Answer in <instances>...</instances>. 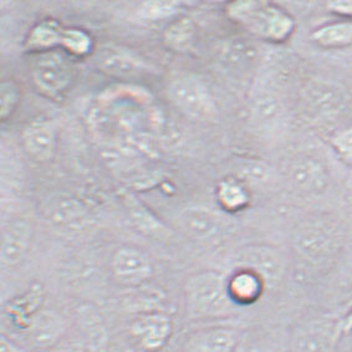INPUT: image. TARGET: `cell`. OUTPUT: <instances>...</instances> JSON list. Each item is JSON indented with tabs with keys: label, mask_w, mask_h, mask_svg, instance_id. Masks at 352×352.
<instances>
[{
	"label": "cell",
	"mask_w": 352,
	"mask_h": 352,
	"mask_svg": "<svg viewBox=\"0 0 352 352\" xmlns=\"http://www.w3.org/2000/svg\"><path fill=\"white\" fill-rule=\"evenodd\" d=\"M186 315L192 321L230 318L238 310L228 289V276L215 270H203L188 276L183 287Z\"/></svg>",
	"instance_id": "1"
},
{
	"label": "cell",
	"mask_w": 352,
	"mask_h": 352,
	"mask_svg": "<svg viewBox=\"0 0 352 352\" xmlns=\"http://www.w3.org/2000/svg\"><path fill=\"white\" fill-rule=\"evenodd\" d=\"M345 243V229L333 215H310L294 230L296 254L314 267L330 265L342 253Z\"/></svg>",
	"instance_id": "2"
},
{
	"label": "cell",
	"mask_w": 352,
	"mask_h": 352,
	"mask_svg": "<svg viewBox=\"0 0 352 352\" xmlns=\"http://www.w3.org/2000/svg\"><path fill=\"white\" fill-rule=\"evenodd\" d=\"M229 16L249 33L272 43H283L295 30V20L284 9L264 1H236L228 6Z\"/></svg>",
	"instance_id": "3"
},
{
	"label": "cell",
	"mask_w": 352,
	"mask_h": 352,
	"mask_svg": "<svg viewBox=\"0 0 352 352\" xmlns=\"http://www.w3.org/2000/svg\"><path fill=\"white\" fill-rule=\"evenodd\" d=\"M168 96L184 116L199 122H210L218 118L214 98L201 78L184 74L170 81Z\"/></svg>",
	"instance_id": "4"
},
{
	"label": "cell",
	"mask_w": 352,
	"mask_h": 352,
	"mask_svg": "<svg viewBox=\"0 0 352 352\" xmlns=\"http://www.w3.org/2000/svg\"><path fill=\"white\" fill-rule=\"evenodd\" d=\"M236 269L254 273L264 284L265 290L280 287L287 278L289 261L283 250L267 244H250L235 255Z\"/></svg>",
	"instance_id": "5"
},
{
	"label": "cell",
	"mask_w": 352,
	"mask_h": 352,
	"mask_svg": "<svg viewBox=\"0 0 352 352\" xmlns=\"http://www.w3.org/2000/svg\"><path fill=\"white\" fill-rule=\"evenodd\" d=\"M345 333V320L330 315L307 320L295 329L289 352H336Z\"/></svg>",
	"instance_id": "6"
},
{
	"label": "cell",
	"mask_w": 352,
	"mask_h": 352,
	"mask_svg": "<svg viewBox=\"0 0 352 352\" xmlns=\"http://www.w3.org/2000/svg\"><path fill=\"white\" fill-rule=\"evenodd\" d=\"M74 66L65 54L47 50L38 54L32 64L34 85L41 94L55 98L66 91L74 80Z\"/></svg>",
	"instance_id": "7"
},
{
	"label": "cell",
	"mask_w": 352,
	"mask_h": 352,
	"mask_svg": "<svg viewBox=\"0 0 352 352\" xmlns=\"http://www.w3.org/2000/svg\"><path fill=\"white\" fill-rule=\"evenodd\" d=\"M175 331L173 320L164 311L138 314L131 321V339L142 352H161Z\"/></svg>",
	"instance_id": "8"
},
{
	"label": "cell",
	"mask_w": 352,
	"mask_h": 352,
	"mask_svg": "<svg viewBox=\"0 0 352 352\" xmlns=\"http://www.w3.org/2000/svg\"><path fill=\"white\" fill-rule=\"evenodd\" d=\"M155 273L150 255L136 247L118 249L111 259L112 278L124 287L136 289L146 285Z\"/></svg>",
	"instance_id": "9"
},
{
	"label": "cell",
	"mask_w": 352,
	"mask_h": 352,
	"mask_svg": "<svg viewBox=\"0 0 352 352\" xmlns=\"http://www.w3.org/2000/svg\"><path fill=\"white\" fill-rule=\"evenodd\" d=\"M289 181L294 188L304 195H321L331 182L330 170L319 157L300 153L294 157L287 166Z\"/></svg>",
	"instance_id": "10"
},
{
	"label": "cell",
	"mask_w": 352,
	"mask_h": 352,
	"mask_svg": "<svg viewBox=\"0 0 352 352\" xmlns=\"http://www.w3.org/2000/svg\"><path fill=\"white\" fill-rule=\"evenodd\" d=\"M302 104L313 118L331 120L345 110L346 95L331 81L313 80L302 90Z\"/></svg>",
	"instance_id": "11"
},
{
	"label": "cell",
	"mask_w": 352,
	"mask_h": 352,
	"mask_svg": "<svg viewBox=\"0 0 352 352\" xmlns=\"http://www.w3.org/2000/svg\"><path fill=\"white\" fill-rule=\"evenodd\" d=\"M241 333L229 325H208L189 333L183 352H236Z\"/></svg>",
	"instance_id": "12"
},
{
	"label": "cell",
	"mask_w": 352,
	"mask_h": 352,
	"mask_svg": "<svg viewBox=\"0 0 352 352\" xmlns=\"http://www.w3.org/2000/svg\"><path fill=\"white\" fill-rule=\"evenodd\" d=\"M33 238V224L24 218H14L3 227L0 259L4 267L19 265L25 258Z\"/></svg>",
	"instance_id": "13"
},
{
	"label": "cell",
	"mask_w": 352,
	"mask_h": 352,
	"mask_svg": "<svg viewBox=\"0 0 352 352\" xmlns=\"http://www.w3.org/2000/svg\"><path fill=\"white\" fill-rule=\"evenodd\" d=\"M96 65L101 72L118 78H135L146 70L144 60L135 52L116 46H104L96 54Z\"/></svg>",
	"instance_id": "14"
},
{
	"label": "cell",
	"mask_w": 352,
	"mask_h": 352,
	"mask_svg": "<svg viewBox=\"0 0 352 352\" xmlns=\"http://www.w3.org/2000/svg\"><path fill=\"white\" fill-rule=\"evenodd\" d=\"M23 146L35 162H49L56 151V131L52 122L45 120L33 121L26 126L23 135Z\"/></svg>",
	"instance_id": "15"
},
{
	"label": "cell",
	"mask_w": 352,
	"mask_h": 352,
	"mask_svg": "<svg viewBox=\"0 0 352 352\" xmlns=\"http://www.w3.org/2000/svg\"><path fill=\"white\" fill-rule=\"evenodd\" d=\"M178 226L193 241H209L221 232L222 219L210 209L190 207L179 214Z\"/></svg>",
	"instance_id": "16"
},
{
	"label": "cell",
	"mask_w": 352,
	"mask_h": 352,
	"mask_svg": "<svg viewBox=\"0 0 352 352\" xmlns=\"http://www.w3.org/2000/svg\"><path fill=\"white\" fill-rule=\"evenodd\" d=\"M120 199L130 217L131 222L142 234L158 241H164L172 235L170 229L158 219L138 197L127 190H121Z\"/></svg>",
	"instance_id": "17"
},
{
	"label": "cell",
	"mask_w": 352,
	"mask_h": 352,
	"mask_svg": "<svg viewBox=\"0 0 352 352\" xmlns=\"http://www.w3.org/2000/svg\"><path fill=\"white\" fill-rule=\"evenodd\" d=\"M65 320L52 310L34 314L29 325V336L36 347L47 349L55 345L65 333Z\"/></svg>",
	"instance_id": "18"
},
{
	"label": "cell",
	"mask_w": 352,
	"mask_h": 352,
	"mask_svg": "<svg viewBox=\"0 0 352 352\" xmlns=\"http://www.w3.org/2000/svg\"><path fill=\"white\" fill-rule=\"evenodd\" d=\"M78 319L87 352H109V333L101 315L94 307L84 305L78 309Z\"/></svg>",
	"instance_id": "19"
},
{
	"label": "cell",
	"mask_w": 352,
	"mask_h": 352,
	"mask_svg": "<svg viewBox=\"0 0 352 352\" xmlns=\"http://www.w3.org/2000/svg\"><path fill=\"white\" fill-rule=\"evenodd\" d=\"M229 294L238 307L253 305L265 292L263 281L252 272L236 269L228 276Z\"/></svg>",
	"instance_id": "20"
},
{
	"label": "cell",
	"mask_w": 352,
	"mask_h": 352,
	"mask_svg": "<svg viewBox=\"0 0 352 352\" xmlns=\"http://www.w3.org/2000/svg\"><path fill=\"white\" fill-rule=\"evenodd\" d=\"M49 214L52 222L63 228L76 230L90 222V214L82 203L72 198H61L50 206Z\"/></svg>",
	"instance_id": "21"
},
{
	"label": "cell",
	"mask_w": 352,
	"mask_h": 352,
	"mask_svg": "<svg viewBox=\"0 0 352 352\" xmlns=\"http://www.w3.org/2000/svg\"><path fill=\"white\" fill-rule=\"evenodd\" d=\"M311 40L327 50L352 45V20L330 21L319 26L311 33Z\"/></svg>",
	"instance_id": "22"
},
{
	"label": "cell",
	"mask_w": 352,
	"mask_h": 352,
	"mask_svg": "<svg viewBox=\"0 0 352 352\" xmlns=\"http://www.w3.org/2000/svg\"><path fill=\"white\" fill-rule=\"evenodd\" d=\"M193 38H195V25L192 20L188 18H181L173 21L164 30V44L173 52H187L193 43Z\"/></svg>",
	"instance_id": "23"
},
{
	"label": "cell",
	"mask_w": 352,
	"mask_h": 352,
	"mask_svg": "<svg viewBox=\"0 0 352 352\" xmlns=\"http://www.w3.org/2000/svg\"><path fill=\"white\" fill-rule=\"evenodd\" d=\"M218 201L223 208L229 212H236L244 208L248 203V193L239 183L234 181H224L217 190Z\"/></svg>",
	"instance_id": "24"
},
{
	"label": "cell",
	"mask_w": 352,
	"mask_h": 352,
	"mask_svg": "<svg viewBox=\"0 0 352 352\" xmlns=\"http://www.w3.org/2000/svg\"><path fill=\"white\" fill-rule=\"evenodd\" d=\"M63 38V30H59L54 24L44 23L40 25L35 26L30 36L28 39V44L35 50L47 52L50 47L61 44Z\"/></svg>",
	"instance_id": "25"
},
{
	"label": "cell",
	"mask_w": 352,
	"mask_h": 352,
	"mask_svg": "<svg viewBox=\"0 0 352 352\" xmlns=\"http://www.w3.org/2000/svg\"><path fill=\"white\" fill-rule=\"evenodd\" d=\"M283 104H281L279 98H275L270 94L261 95L255 98L254 104H253V112L256 120L261 122H276L280 120L283 116Z\"/></svg>",
	"instance_id": "26"
},
{
	"label": "cell",
	"mask_w": 352,
	"mask_h": 352,
	"mask_svg": "<svg viewBox=\"0 0 352 352\" xmlns=\"http://www.w3.org/2000/svg\"><path fill=\"white\" fill-rule=\"evenodd\" d=\"M61 44L75 55H85L91 49V38L80 29L63 30Z\"/></svg>",
	"instance_id": "27"
},
{
	"label": "cell",
	"mask_w": 352,
	"mask_h": 352,
	"mask_svg": "<svg viewBox=\"0 0 352 352\" xmlns=\"http://www.w3.org/2000/svg\"><path fill=\"white\" fill-rule=\"evenodd\" d=\"M19 104V89L13 81H3L0 87V116L8 120Z\"/></svg>",
	"instance_id": "28"
},
{
	"label": "cell",
	"mask_w": 352,
	"mask_h": 352,
	"mask_svg": "<svg viewBox=\"0 0 352 352\" xmlns=\"http://www.w3.org/2000/svg\"><path fill=\"white\" fill-rule=\"evenodd\" d=\"M330 144L338 156L349 166H352V124L335 132Z\"/></svg>",
	"instance_id": "29"
},
{
	"label": "cell",
	"mask_w": 352,
	"mask_h": 352,
	"mask_svg": "<svg viewBox=\"0 0 352 352\" xmlns=\"http://www.w3.org/2000/svg\"><path fill=\"white\" fill-rule=\"evenodd\" d=\"M178 8L176 1H151L144 3L140 8L141 15L146 19H162L175 13Z\"/></svg>",
	"instance_id": "30"
},
{
	"label": "cell",
	"mask_w": 352,
	"mask_h": 352,
	"mask_svg": "<svg viewBox=\"0 0 352 352\" xmlns=\"http://www.w3.org/2000/svg\"><path fill=\"white\" fill-rule=\"evenodd\" d=\"M327 7L330 8L333 13L352 16V1H333Z\"/></svg>",
	"instance_id": "31"
},
{
	"label": "cell",
	"mask_w": 352,
	"mask_h": 352,
	"mask_svg": "<svg viewBox=\"0 0 352 352\" xmlns=\"http://www.w3.org/2000/svg\"><path fill=\"white\" fill-rule=\"evenodd\" d=\"M0 352H26L24 349L16 345L14 341L8 339L6 335L1 336L0 339Z\"/></svg>",
	"instance_id": "32"
},
{
	"label": "cell",
	"mask_w": 352,
	"mask_h": 352,
	"mask_svg": "<svg viewBox=\"0 0 352 352\" xmlns=\"http://www.w3.org/2000/svg\"><path fill=\"white\" fill-rule=\"evenodd\" d=\"M65 352H87V350H86L82 340H80V341H74V342H72V345H69Z\"/></svg>",
	"instance_id": "33"
},
{
	"label": "cell",
	"mask_w": 352,
	"mask_h": 352,
	"mask_svg": "<svg viewBox=\"0 0 352 352\" xmlns=\"http://www.w3.org/2000/svg\"><path fill=\"white\" fill-rule=\"evenodd\" d=\"M345 327L346 331H350V329L352 327V311L345 319Z\"/></svg>",
	"instance_id": "34"
}]
</instances>
